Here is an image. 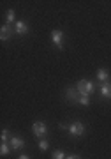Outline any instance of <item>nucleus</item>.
<instances>
[{
	"instance_id": "nucleus-1",
	"label": "nucleus",
	"mask_w": 111,
	"mask_h": 159,
	"mask_svg": "<svg viewBox=\"0 0 111 159\" xmlns=\"http://www.w3.org/2000/svg\"><path fill=\"white\" fill-rule=\"evenodd\" d=\"M76 89L79 90V94H81V96H90V94L94 92V83H92V81H88V80H81V81H78V83H76Z\"/></svg>"
},
{
	"instance_id": "nucleus-2",
	"label": "nucleus",
	"mask_w": 111,
	"mask_h": 159,
	"mask_svg": "<svg viewBox=\"0 0 111 159\" xmlns=\"http://www.w3.org/2000/svg\"><path fill=\"white\" fill-rule=\"evenodd\" d=\"M85 133V125L81 124V122H74V124H71V127H69V134L71 136H81Z\"/></svg>"
},
{
	"instance_id": "nucleus-3",
	"label": "nucleus",
	"mask_w": 111,
	"mask_h": 159,
	"mask_svg": "<svg viewBox=\"0 0 111 159\" xmlns=\"http://www.w3.org/2000/svg\"><path fill=\"white\" fill-rule=\"evenodd\" d=\"M32 131H33V134L37 138H42L46 134V124L44 122H33V125H32Z\"/></svg>"
},
{
	"instance_id": "nucleus-4",
	"label": "nucleus",
	"mask_w": 111,
	"mask_h": 159,
	"mask_svg": "<svg viewBox=\"0 0 111 159\" xmlns=\"http://www.w3.org/2000/svg\"><path fill=\"white\" fill-rule=\"evenodd\" d=\"M65 96H67V99H69V101H78L81 94H79V90L76 89V87H67Z\"/></svg>"
},
{
	"instance_id": "nucleus-5",
	"label": "nucleus",
	"mask_w": 111,
	"mask_h": 159,
	"mask_svg": "<svg viewBox=\"0 0 111 159\" xmlns=\"http://www.w3.org/2000/svg\"><path fill=\"white\" fill-rule=\"evenodd\" d=\"M51 41L55 43L56 48H62V43H64V34H62L60 30H53V32H51Z\"/></svg>"
},
{
	"instance_id": "nucleus-6",
	"label": "nucleus",
	"mask_w": 111,
	"mask_h": 159,
	"mask_svg": "<svg viewBox=\"0 0 111 159\" xmlns=\"http://www.w3.org/2000/svg\"><path fill=\"white\" fill-rule=\"evenodd\" d=\"M9 145H11L12 150H21V148L25 147V142H23L20 136H12L11 142H9Z\"/></svg>"
},
{
	"instance_id": "nucleus-7",
	"label": "nucleus",
	"mask_w": 111,
	"mask_h": 159,
	"mask_svg": "<svg viewBox=\"0 0 111 159\" xmlns=\"http://www.w3.org/2000/svg\"><path fill=\"white\" fill-rule=\"evenodd\" d=\"M100 96L106 97V99H111V83L109 81H104L100 85Z\"/></svg>"
},
{
	"instance_id": "nucleus-8",
	"label": "nucleus",
	"mask_w": 111,
	"mask_h": 159,
	"mask_svg": "<svg viewBox=\"0 0 111 159\" xmlns=\"http://www.w3.org/2000/svg\"><path fill=\"white\" fill-rule=\"evenodd\" d=\"M11 35H12L11 27H9V25H2V29H0V39H2V41H7Z\"/></svg>"
},
{
	"instance_id": "nucleus-9",
	"label": "nucleus",
	"mask_w": 111,
	"mask_h": 159,
	"mask_svg": "<svg viewBox=\"0 0 111 159\" xmlns=\"http://www.w3.org/2000/svg\"><path fill=\"white\" fill-rule=\"evenodd\" d=\"M14 32L20 34V35L27 34V32H28V25L25 21H16V30H14Z\"/></svg>"
},
{
	"instance_id": "nucleus-10",
	"label": "nucleus",
	"mask_w": 111,
	"mask_h": 159,
	"mask_svg": "<svg viewBox=\"0 0 111 159\" xmlns=\"http://www.w3.org/2000/svg\"><path fill=\"white\" fill-rule=\"evenodd\" d=\"M97 78L104 83V81H108V80H109V73H108L106 69H99V71H97Z\"/></svg>"
},
{
	"instance_id": "nucleus-11",
	"label": "nucleus",
	"mask_w": 111,
	"mask_h": 159,
	"mask_svg": "<svg viewBox=\"0 0 111 159\" xmlns=\"http://www.w3.org/2000/svg\"><path fill=\"white\" fill-rule=\"evenodd\" d=\"M6 20H7L6 25H11V23L14 21V11H12V9H9V11H7V18H6Z\"/></svg>"
},
{
	"instance_id": "nucleus-12",
	"label": "nucleus",
	"mask_w": 111,
	"mask_h": 159,
	"mask_svg": "<svg viewBox=\"0 0 111 159\" xmlns=\"http://www.w3.org/2000/svg\"><path fill=\"white\" fill-rule=\"evenodd\" d=\"M78 102H79V104H83V106H88V104H90V101H88V96H79Z\"/></svg>"
},
{
	"instance_id": "nucleus-13",
	"label": "nucleus",
	"mask_w": 111,
	"mask_h": 159,
	"mask_svg": "<svg viewBox=\"0 0 111 159\" xmlns=\"http://www.w3.org/2000/svg\"><path fill=\"white\" fill-rule=\"evenodd\" d=\"M0 154H2V156H7V154H9V143H2V147H0Z\"/></svg>"
},
{
	"instance_id": "nucleus-14",
	"label": "nucleus",
	"mask_w": 111,
	"mask_h": 159,
	"mask_svg": "<svg viewBox=\"0 0 111 159\" xmlns=\"http://www.w3.org/2000/svg\"><path fill=\"white\" fill-rule=\"evenodd\" d=\"M53 159H65V154L62 152V150H55L53 152Z\"/></svg>"
},
{
	"instance_id": "nucleus-15",
	"label": "nucleus",
	"mask_w": 111,
	"mask_h": 159,
	"mask_svg": "<svg viewBox=\"0 0 111 159\" xmlns=\"http://www.w3.org/2000/svg\"><path fill=\"white\" fill-rule=\"evenodd\" d=\"M2 143H9V131L7 129L2 131Z\"/></svg>"
},
{
	"instance_id": "nucleus-16",
	"label": "nucleus",
	"mask_w": 111,
	"mask_h": 159,
	"mask_svg": "<svg viewBox=\"0 0 111 159\" xmlns=\"http://www.w3.org/2000/svg\"><path fill=\"white\" fill-rule=\"evenodd\" d=\"M48 145H50V143L46 142V140H41V142H39V148L42 150V152H44V150H48Z\"/></svg>"
},
{
	"instance_id": "nucleus-17",
	"label": "nucleus",
	"mask_w": 111,
	"mask_h": 159,
	"mask_svg": "<svg viewBox=\"0 0 111 159\" xmlns=\"http://www.w3.org/2000/svg\"><path fill=\"white\" fill-rule=\"evenodd\" d=\"M65 159H81L79 156H69V157H65Z\"/></svg>"
},
{
	"instance_id": "nucleus-18",
	"label": "nucleus",
	"mask_w": 111,
	"mask_h": 159,
	"mask_svg": "<svg viewBox=\"0 0 111 159\" xmlns=\"http://www.w3.org/2000/svg\"><path fill=\"white\" fill-rule=\"evenodd\" d=\"M20 159H30L28 156H20Z\"/></svg>"
}]
</instances>
